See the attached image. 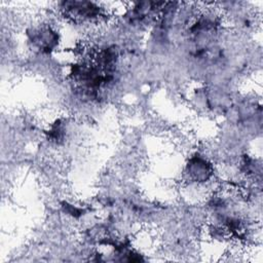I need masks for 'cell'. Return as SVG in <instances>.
<instances>
[{
	"instance_id": "1",
	"label": "cell",
	"mask_w": 263,
	"mask_h": 263,
	"mask_svg": "<svg viewBox=\"0 0 263 263\" xmlns=\"http://www.w3.org/2000/svg\"><path fill=\"white\" fill-rule=\"evenodd\" d=\"M190 183L202 184L210 181L214 175L213 164L199 153H194L188 159L184 172Z\"/></svg>"
}]
</instances>
